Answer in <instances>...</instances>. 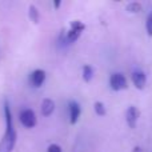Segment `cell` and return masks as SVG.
<instances>
[{"mask_svg":"<svg viewBox=\"0 0 152 152\" xmlns=\"http://www.w3.org/2000/svg\"><path fill=\"white\" fill-rule=\"evenodd\" d=\"M4 116H5V132L0 142V152H12L16 144V131L12 121V113L10 110V104L4 100Z\"/></svg>","mask_w":152,"mask_h":152,"instance_id":"1","label":"cell"},{"mask_svg":"<svg viewBox=\"0 0 152 152\" xmlns=\"http://www.w3.org/2000/svg\"><path fill=\"white\" fill-rule=\"evenodd\" d=\"M86 29V24L81 23L80 20H74L71 21L69 29L66 32V39L68 43H75L76 40L80 37V35L83 34V31Z\"/></svg>","mask_w":152,"mask_h":152,"instance_id":"2","label":"cell"},{"mask_svg":"<svg viewBox=\"0 0 152 152\" xmlns=\"http://www.w3.org/2000/svg\"><path fill=\"white\" fill-rule=\"evenodd\" d=\"M19 119H20V123L23 124L24 127H27V128H34L37 123L36 115H35V112L32 110H29V108L21 111L20 115H19Z\"/></svg>","mask_w":152,"mask_h":152,"instance_id":"3","label":"cell"},{"mask_svg":"<svg viewBox=\"0 0 152 152\" xmlns=\"http://www.w3.org/2000/svg\"><path fill=\"white\" fill-rule=\"evenodd\" d=\"M110 87L113 91H121L127 88V79L120 72H115L110 77Z\"/></svg>","mask_w":152,"mask_h":152,"instance_id":"4","label":"cell"},{"mask_svg":"<svg viewBox=\"0 0 152 152\" xmlns=\"http://www.w3.org/2000/svg\"><path fill=\"white\" fill-rule=\"evenodd\" d=\"M139 118H140V111L137 110L135 105H131V107L127 108V111H126V121H127V124H128L129 128H132V129L136 128Z\"/></svg>","mask_w":152,"mask_h":152,"instance_id":"5","label":"cell"},{"mask_svg":"<svg viewBox=\"0 0 152 152\" xmlns=\"http://www.w3.org/2000/svg\"><path fill=\"white\" fill-rule=\"evenodd\" d=\"M131 79H132L134 86L136 87L137 89H144L145 86H147V75L143 71H140V69H136V71L132 72Z\"/></svg>","mask_w":152,"mask_h":152,"instance_id":"6","label":"cell"},{"mask_svg":"<svg viewBox=\"0 0 152 152\" xmlns=\"http://www.w3.org/2000/svg\"><path fill=\"white\" fill-rule=\"evenodd\" d=\"M44 81H45V71L44 69H35V71L29 75V83H31L35 88H39L40 86H43Z\"/></svg>","mask_w":152,"mask_h":152,"instance_id":"7","label":"cell"},{"mask_svg":"<svg viewBox=\"0 0 152 152\" xmlns=\"http://www.w3.org/2000/svg\"><path fill=\"white\" fill-rule=\"evenodd\" d=\"M69 123L71 124H76L81 115V108H80V104L75 100H71L69 102Z\"/></svg>","mask_w":152,"mask_h":152,"instance_id":"8","label":"cell"},{"mask_svg":"<svg viewBox=\"0 0 152 152\" xmlns=\"http://www.w3.org/2000/svg\"><path fill=\"white\" fill-rule=\"evenodd\" d=\"M55 111V103L51 99H44L42 103V113L43 116H50Z\"/></svg>","mask_w":152,"mask_h":152,"instance_id":"9","label":"cell"},{"mask_svg":"<svg viewBox=\"0 0 152 152\" xmlns=\"http://www.w3.org/2000/svg\"><path fill=\"white\" fill-rule=\"evenodd\" d=\"M28 15H29V19H31V21H34L35 24L39 23L40 15H39V11H37V8L35 7V5H29V8H28Z\"/></svg>","mask_w":152,"mask_h":152,"instance_id":"10","label":"cell"},{"mask_svg":"<svg viewBox=\"0 0 152 152\" xmlns=\"http://www.w3.org/2000/svg\"><path fill=\"white\" fill-rule=\"evenodd\" d=\"M92 77H94V68H92L91 66H84L83 67V79H84V81H91L92 80Z\"/></svg>","mask_w":152,"mask_h":152,"instance_id":"11","label":"cell"},{"mask_svg":"<svg viewBox=\"0 0 152 152\" xmlns=\"http://www.w3.org/2000/svg\"><path fill=\"white\" fill-rule=\"evenodd\" d=\"M94 108H95V112H96L97 116H105L107 111H105V107L102 102H96L94 104Z\"/></svg>","mask_w":152,"mask_h":152,"instance_id":"12","label":"cell"},{"mask_svg":"<svg viewBox=\"0 0 152 152\" xmlns=\"http://www.w3.org/2000/svg\"><path fill=\"white\" fill-rule=\"evenodd\" d=\"M127 11L132 13H137L142 11V4L140 3H131V4L127 5Z\"/></svg>","mask_w":152,"mask_h":152,"instance_id":"13","label":"cell"},{"mask_svg":"<svg viewBox=\"0 0 152 152\" xmlns=\"http://www.w3.org/2000/svg\"><path fill=\"white\" fill-rule=\"evenodd\" d=\"M145 31H147L148 36L152 37V11L148 13L147 20H145Z\"/></svg>","mask_w":152,"mask_h":152,"instance_id":"14","label":"cell"},{"mask_svg":"<svg viewBox=\"0 0 152 152\" xmlns=\"http://www.w3.org/2000/svg\"><path fill=\"white\" fill-rule=\"evenodd\" d=\"M47 152H61V148H60V145H58V144H51L50 147H48Z\"/></svg>","mask_w":152,"mask_h":152,"instance_id":"15","label":"cell"},{"mask_svg":"<svg viewBox=\"0 0 152 152\" xmlns=\"http://www.w3.org/2000/svg\"><path fill=\"white\" fill-rule=\"evenodd\" d=\"M134 152H143V150H142L140 147H136V148L134 150Z\"/></svg>","mask_w":152,"mask_h":152,"instance_id":"16","label":"cell"},{"mask_svg":"<svg viewBox=\"0 0 152 152\" xmlns=\"http://www.w3.org/2000/svg\"><path fill=\"white\" fill-rule=\"evenodd\" d=\"M60 4H61V1H55V7H56V8H58Z\"/></svg>","mask_w":152,"mask_h":152,"instance_id":"17","label":"cell"}]
</instances>
